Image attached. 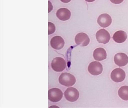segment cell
<instances>
[{
    "mask_svg": "<svg viewBox=\"0 0 128 108\" xmlns=\"http://www.w3.org/2000/svg\"><path fill=\"white\" fill-rule=\"evenodd\" d=\"M71 16V12L66 8H61L58 10L56 12V16L61 21H66L69 20Z\"/></svg>",
    "mask_w": 128,
    "mask_h": 108,
    "instance_id": "12",
    "label": "cell"
},
{
    "mask_svg": "<svg viewBox=\"0 0 128 108\" xmlns=\"http://www.w3.org/2000/svg\"><path fill=\"white\" fill-rule=\"evenodd\" d=\"M63 96V92L59 88H52L48 91V99L53 102H57L60 101Z\"/></svg>",
    "mask_w": 128,
    "mask_h": 108,
    "instance_id": "4",
    "label": "cell"
},
{
    "mask_svg": "<svg viewBox=\"0 0 128 108\" xmlns=\"http://www.w3.org/2000/svg\"><path fill=\"white\" fill-rule=\"evenodd\" d=\"M50 44L53 48L60 50L63 48L65 45V41L61 37L56 36L52 39Z\"/></svg>",
    "mask_w": 128,
    "mask_h": 108,
    "instance_id": "11",
    "label": "cell"
},
{
    "mask_svg": "<svg viewBox=\"0 0 128 108\" xmlns=\"http://www.w3.org/2000/svg\"><path fill=\"white\" fill-rule=\"evenodd\" d=\"M125 71L121 68H116L113 70L111 74V78L116 82H122L126 78Z\"/></svg>",
    "mask_w": 128,
    "mask_h": 108,
    "instance_id": "6",
    "label": "cell"
},
{
    "mask_svg": "<svg viewBox=\"0 0 128 108\" xmlns=\"http://www.w3.org/2000/svg\"><path fill=\"white\" fill-rule=\"evenodd\" d=\"M64 95L68 101L71 102H76L79 98V91L74 88L69 87L65 91Z\"/></svg>",
    "mask_w": 128,
    "mask_h": 108,
    "instance_id": "3",
    "label": "cell"
},
{
    "mask_svg": "<svg viewBox=\"0 0 128 108\" xmlns=\"http://www.w3.org/2000/svg\"><path fill=\"white\" fill-rule=\"evenodd\" d=\"M56 28L55 25L51 22H48V34H52L54 33L55 31Z\"/></svg>",
    "mask_w": 128,
    "mask_h": 108,
    "instance_id": "16",
    "label": "cell"
},
{
    "mask_svg": "<svg viewBox=\"0 0 128 108\" xmlns=\"http://www.w3.org/2000/svg\"><path fill=\"white\" fill-rule=\"evenodd\" d=\"M71 0H61L62 2H63L64 3H69Z\"/></svg>",
    "mask_w": 128,
    "mask_h": 108,
    "instance_id": "18",
    "label": "cell"
},
{
    "mask_svg": "<svg viewBox=\"0 0 128 108\" xmlns=\"http://www.w3.org/2000/svg\"><path fill=\"white\" fill-rule=\"evenodd\" d=\"M110 1L114 4H120L123 2L124 0H110Z\"/></svg>",
    "mask_w": 128,
    "mask_h": 108,
    "instance_id": "17",
    "label": "cell"
},
{
    "mask_svg": "<svg viewBox=\"0 0 128 108\" xmlns=\"http://www.w3.org/2000/svg\"><path fill=\"white\" fill-rule=\"evenodd\" d=\"M89 72L93 75H100L103 71V67L102 64L98 61H93L90 63L88 67Z\"/></svg>",
    "mask_w": 128,
    "mask_h": 108,
    "instance_id": "7",
    "label": "cell"
},
{
    "mask_svg": "<svg viewBox=\"0 0 128 108\" xmlns=\"http://www.w3.org/2000/svg\"><path fill=\"white\" fill-rule=\"evenodd\" d=\"M59 82L66 87L72 86L76 82V79L73 75L68 73H62L59 77Z\"/></svg>",
    "mask_w": 128,
    "mask_h": 108,
    "instance_id": "1",
    "label": "cell"
},
{
    "mask_svg": "<svg viewBox=\"0 0 128 108\" xmlns=\"http://www.w3.org/2000/svg\"><path fill=\"white\" fill-rule=\"evenodd\" d=\"M75 40L77 45L83 47L88 45L90 41L88 35L84 33L78 34L76 36Z\"/></svg>",
    "mask_w": 128,
    "mask_h": 108,
    "instance_id": "8",
    "label": "cell"
},
{
    "mask_svg": "<svg viewBox=\"0 0 128 108\" xmlns=\"http://www.w3.org/2000/svg\"><path fill=\"white\" fill-rule=\"evenodd\" d=\"M96 40L99 43L106 44L110 39V35L108 31L102 29L97 31L96 34Z\"/></svg>",
    "mask_w": 128,
    "mask_h": 108,
    "instance_id": "5",
    "label": "cell"
},
{
    "mask_svg": "<svg viewBox=\"0 0 128 108\" xmlns=\"http://www.w3.org/2000/svg\"><path fill=\"white\" fill-rule=\"evenodd\" d=\"M114 61L119 66H124L128 63V56L125 53H118L114 56Z\"/></svg>",
    "mask_w": 128,
    "mask_h": 108,
    "instance_id": "10",
    "label": "cell"
},
{
    "mask_svg": "<svg viewBox=\"0 0 128 108\" xmlns=\"http://www.w3.org/2000/svg\"><path fill=\"white\" fill-rule=\"evenodd\" d=\"M107 53L103 48H99L94 52L93 57L96 60L101 61L107 58Z\"/></svg>",
    "mask_w": 128,
    "mask_h": 108,
    "instance_id": "13",
    "label": "cell"
},
{
    "mask_svg": "<svg viewBox=\"0 0 128 108\" xmlns=\"http://www.w3.org/2000/svg\"><path fill=\"white\" fill-rule=\"evenodd\" d=\"M97 22L100 26L102 27H108L111 24L112 19L108 14L104 13L99 16L97 20Z\"/></svg>",
    "mask_w": 128,
    "mask_h": 108,
    "instance_id": "9",
    "label": "cell"
},
{
    "mask_svg": "<svg viewBox=\"0 0 128 108\" xmlns=\"http://www.w3.org/2000/svg\"><path fill=\"white\" fill-rule=\"evenodd\" d=\"M66 67V62L61 57H56L52 61V67L54 70L57 72L64 71Z\"/></svg>",
    "mask_w": 128,
    "mask_h": 108,
    "instance_id": "2",
    "label": "cell"
},
{
    "mask_svg": "<svg viewBox=\"0 0 128 108\" xmlns=\"http://www.w3.org/2000/svg\"><path fill=\"white\" fill-rule=\"evenodd\" d=\"M127 35L126 33L123 31H116L114 34L113 37V39L117 43H122L126 40Z\"/></svg>",
    "mask_w": 128,
    "mask_h": 108,
    "instance_id": "14",
    "label": "cell"
},
{
    "mask_svg": "<svg viewBox=\"0 0 128 108\" xmlns=\"http://www.w3.org/2000/svg\"><path fill=\"white\" fill-rule=\"evenodd\" d=\"M118 95L120 98L124 100H128V86H122L118 91Z\"/></svg>",
    "mask_w": 128,
    "mask_h": 108,
    "instance_id": "15",
    "label": "cell"
},
{
    "mask_svg": "<svg viewBox=\"0 0 128 108\" xmlns=\"http://www.w3.org/2000/svg\"><path fill=\"white\" fill-rule=\"evenodd\" d=\"M86 1L88 2H93L95 1V0H86Z\"/></svg>",
    "mask_w": 128,
    "mask_h": 108,
    "instance_id": "19",
    "label": "cell"
}]
</instances>
